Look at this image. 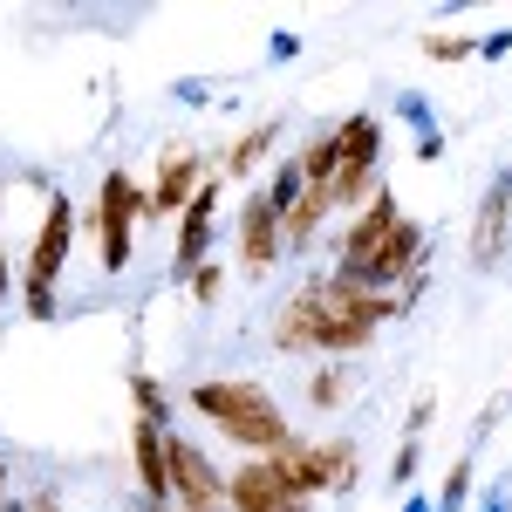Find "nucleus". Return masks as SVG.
Masks as SVG:
<instances>
[{
    "instance_id": "nucleus-11",
    "label": "nucleus",
    "mask_w": 512,
    "mask_h": 512,
    "mask_svg": "<svg viewBox=\"0 0 512 512\" xmlns=\"http://www.w3.org/2000/svg\"><path fill=\"white\" fill-rule=\"evenodd\" d=\"M158 424H130V458H137V485H144V506H171V451H164Z\"/></svg>"
},
{
    "instance_id": "nucleus-20",
    "label": "nucleus",
    "mask_w": 512,
    "mask_h": 512,
    "mask_svg": "<svg viewBox=\"0 0 512 512\" xmlns=\"http://www.w3.org/2000/svg\"><path fill=\"white\" fill-rule=\"evenodd\" d=\"M185 287H192V301H198V308H219V294H226V267H219V260H205V267H198V274L185 280Z\"/></svg>"
},
{
    "instance_id": "nucleus-6",
    "label": "nucleus",
    "mask_w": 512,
    "mask_h": 512,
    "mask_svg": "<svg viewBox=\"0 0 512 512\" xmlns=\"http://www.w3.org/2000/svg\"><path fill=\"white\" fill-rule=\"evenodd\" d=\"M280 219H287V212H280L267 192H253L239 205V267H246V274H274V260L287 253Z\"/></svg>"
},
{
    "instance_id": "nucleus-12",
    "label": "nucleus",
    "mask_w": 512,
    "mask_h": 512,
    "mask_svg": "<svg viewBox=\"0 0 512 512\" xmlns=\"http://www.w3.org/2000/svg\"><path fill=\"white\" fill-rule=\"evenodd\" d=\"M506 219H512V171H499L485 205H478V226H472V267H492L506 253Z\"/></svg>"
},
{
    "instance_id": "nucleus-5",
    "label": "nucleus",
    "mask_w": 512,
    "mask_h": 512,
    "mask_svg": "<svg viewBox=\"0 0 512 512\" xmlns=\"http://www.w3.org/2000/svg\"><path fill=\"white\" fill-rule=\"evenodd\" d=\"M164 451H171V506L178 512H226V478L212 472V458L198 451L192 437H164Z\"/></svg>"
},
{
    "instance_id": "nucleus-13",
    "label": "nucleus",
    "mask_w": 512,
    "mask_h": 512,
    "mask_svg": "<svg viewBox=\"0 0 512 512\" xmlns=\"http://www.w3.org/2000/svg\"><path fill=\"white\" fill-rule=\"evenodd\" d=\"M308 342H315V287H301V294L274 315V349L280 355H315Z\"/></svg>"
},
{
    "instance_id": "nucleus-18",
    "label": "nucleus",
    "mask_w": 512,
    "mask_h": 512,
    "mask_svg": "<svg viewBox=\"0 0 512 512\" xmlns=\"http://www.w3.org/2000/svg\"><path fill=\"white\" fill-rule=\"evenodd\" d=\"M130 403H137V424H158V431H171V390H164L151 369H137V376H130Z\"/></svg>"
},
{
    "instance_id": "nucleus-27",
    "label": "nucleus",
    "mask_w": 512,
    "mask_h": 512,
    "mask_svg": "<svg viewBox=\"0 0 512 512\" xmlns=\"http://www.w3.org/2000/svg\"><path fill=\"white\" fill-rule=\"evenodd\" d=\"M0 212H7V192H0Z\"/></svg>"
},
{
    "instance_id": "nucleus-8",
    "label": "nucleus",
    "mask_w": 512,
    "mask_h": 512,
    "mask_svg": "<svg viewBox=\"0 0 512 512\" xmlns=\"http://www.w3.org/2000/svg\"><path fill=\"white\" fill-rule=\"evenodd\" d=\"M212 219H219V178H205V185L185 198V212H178V260H171V274H178V280H192L198 267H205Z\"/></svg>"
},
{
    "instance_id": "nucleus-21",
    "label": "nucleus",
    "mask_w": 512,
    "mask_h": 512,
    "mask_svg": "<svg viewBox=\"0 0 512 512\" xmlns=\"http://www.w3.org/2000/svg\"><path fill=\"white\" fill-rule=\"evenodd\" d=\"M465 499H472V458H458V465H451V478H444V499H437V512H458Z\"/></svg>"
},
{
    "instance_id": "nucleus-9",
    "label": "nucleus",
    "mask_w": 512,
    "mask_h": 512,
    "mask_svg": "<svg viewBox=\"0 0 512 512\" xmlns=\"http://www.w3.org/2000/svg\"><path fill=\"white\" fill-rule=\"evenodd\" d=\"M205 185V164H198V151H164L158 164V185L144 192V219H164V212H185V198Z\"/></svg>"
},
{
    "instance_id": "nucleus-17",
    "label": "nucleus",
    "mask_w": 512,
    "mask_h": 512,
    "mask_svg": "<svg viewBox=\"0 0 512 512\" xmlns=\"http://www.w3.org/2000/svg\"><path fill=\"white\" fill-rule=\"evenodd\" d=\"M328 212H335V205H328V185H301L294 212H287V226H280V233H287V246H308V239H315V226L328 219Z\"/></svg>"
},
{
    "instance_id": "nucleus-4",
    "label": "nucleus",
    "mask_w": 512,
    "mask_h": 512,
    "mask_svg": "<svg viewBox=\"0 0 512 512\" xmlns=\"http://www.w3.org/2000/svg\"><path fill=\"white\" fill-rule=\"evenodd\" d=\"M137 219H144V192L130 185V171H103V192H96V253H103V267H110V274L130 267Z\"/></svg>"
},
{
    "instance_id": "nucleus-19",
    "label": "nucleus",
    "mask_w": 512,
    "mask_h": 512,
    "mask_svg": "<svg viewBox=\"0 0 512 512\" xmlns=\"http://www.w3.org/2000/svg\"><path fill=\"white\" fill-rule=\"evenodd\" d=\"M342 396H349V369H315V376H308V403H315V410H335Z\"/></svg>"
},
{
    "instance_id": "nucleus-7",
    "label": "nucleus",
    "mask_w": 512,
    "mask_h": 512,
    "mask_svg": "<svg viewBox=\"0 0 512 512\" xmlns=\"http://www.w3.org/2000/svg\"><path fill=\"white\" fill-rule=\"evenodd\" d=\"M226 512H315V499H294L267 458H246L239 472H226Z\"/></svg>"
},
{
    "instance_id": "nucleus-10",
    "label": "nucleus",
    "mask_w": 512,
    "mask_h": 512,
    "mask_svg": "<svg viewBox=\"0 0 512 512\" xmlns=\"http://www.w3.org/2000/svg\"><path fill=\"white\" fill-rule=\"evenodd\" d=\"M396 219H403V212H396L390 185H383V192H369V205L355 212L349 233H342V267H362V260H369V253H376V246L396 233Z\"/></svg>"
},
{
    "instance_id": "nucleus-15",
    "label": "nucleus",
    "mask_w": 512,
    "mask_h": 512,
    "mask_svg": "<svg viewBox=\"0 0 512 512\" xmlns=\"http://www.w3.org/2000/svg\"><path fill=\"white\" fill-rule=\"evenodd\" d=\"M274 137H280V123H253L233 151H226V164H219V171H226V178H253V171L267 164V151H274Z\"/></svg>"
},
{
    "instance_id": "nucleus-23",
    "label": "nucleus",
    "mask_w": 512,
    "mask_h": 512,
    "mask_svg": "<svg viewBox=\"0 0 512 512\" xmlns=\"http://www.w3.org/2000/svg\"><path fill=\"white\" fill-rule=\"evenodd\" d=\"M417 465H424V451H417V437H410V444L396 451V478H390V485H410V478H417Z\"/></svg>"
},
{
    "instance_id": "nucleus-2",
    "label": "nucleus",
    "mask_w": 512,
    "mask_h": 512,
    "mask_svg": "<svg viewBox=\"0 0 512 512\" xmlns=\"http://www.w3.org/2000/svg\"><path fill=\"white\" fill-rule=\"evenodd\" d=\"M267 465L294 499H321V492H349L355 485V444L349 437H294Z\"/></svg>"
},
{
    "instance_id": "nucleus-1",
    "label": "nucleus",
    "mask_w": 512,
    "mask_h": 512,
    "mask_svg": "<svg viewBox=\"0 0 512 512\" xmlns=\"http://www.w3.org/2000/svg\"><path fill=\"white\" fill-rule=\"evenodd\" d=\"M185 403H192L219 437H233L239 451H253V458H274V451L294 444V431H287V417H280L274 390L253 383V376H205V383H192Z\"/></svg>"
},
{
    "instance_id": "nucleus-22",
    "label": "nucleus",
    "mask_w": 512,
    "mask_h": 512,
    "mask_svg": "<svg viewBox=\"0 0 512 512\" xmlns=\"http://www.w3.org/2000/svg\"><path fill=\"white\" fill-rule=\"evenodd\" d=\"M424 55H431V62H458V55H478V41L472 35H431Z\"/></svg>"
},
{
    "instance_id": "nucleus-24",
    "label": "nucleus",
    "mask_w": 512,
    "mask_h": 512,
    "mask_svg": "<svg viewBox=\"0 0 512 512\" xmlns=\"http://www.w3.org/2000/svg\"><path fill=\"white\" fill-rule=\"evenodd\" d=\"M14 294V267H7V253H0V301Z\"/></svg>"
},
{
    "instance_id": "nucleus-26",
    "label": "nucleus",
    "mask_w": 512,
    "mask_h": 512,
    "mask_svg": "<svg viewBox=\"0 0 512 512\" xmlns=\"http://www.w3.org/2000/svg\"><path fill=\"white\" fill-rule=\"evenodd\" d=\"M0 506H7V451H0Z\"/></svg>"
},
{
    "instance_id": "nucleus-14",
    "label": "nucleus",
    "mask_w": 512,
    "mask_h": 512,
    "mask_svg": "<svg viewBox=\"0 0 512 512\" xmlns=\"http://www.w3.org/2000/svg\"><path fill=\"white\" fill-rule=\"evenodd\" d=\"M335 144H342V164L376 171V158H383V123H376V110H355V117L335 130Z\"/></svg>"
},
{
    "instance_id": "nucleus-3",
    "label": "nucleus",
    "mask_w": 512,
    "mask_h": 512,
    "mask_svg": "<svg viewBox=\"0 0 512 512\" xmlns=\"http://www.w3.org/2000/svg\"><path fill=\"white\" fill-rule=\"evenodd\" d=\"M69 246H76V205L55 192V198H48V212H41L35 253H28V315H35V321L55 315V280H62Z\"/></svg>"
},
{
    "instance_id": "nucleus-25",
    "label": "nucleus",
    "mask_w": 512,
    "mask_h": 512,
    "mask_svg": "<svg viewBox=\"0 0 512 512\" xmlns=\"http://www.w3.org/2000/svg\"><path fill=\"white\" fill-rule=\"evenodd\" d=\"M28 512H62V499H55V492H41V499H35Z\"/></svg>"
},
{
    "instance_id": "nucleus-16",
    "label": "nucleus",
    "mask_w": 512,
    "mask_h": 512,
    "mask_svg": "<svg viewBox=\"0 0 512 512\" xmlns=\"http://www.w3.org/2000/svg\"><path fill=\"white\" fill-rule=\"evenodd\" d=\"M294 171H301V185H335V171H342V144H335V130L308 137L301 158H294Z\"/></svg>"
}]
</instances>
